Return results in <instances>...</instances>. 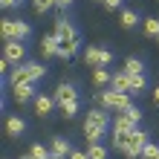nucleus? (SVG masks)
Instances as JSON below:
<instances>
[{
  "label": "nucleus",
  "instance_id": "f257e3e1",
  "mask_svg": "<svg viewBox=\"0 0 159 159\" xmlns=\"http://www.w3.org/2000/svg\"><path fill=\"white\" fill-rule=\"evenodd\" d=\"M43 67L41 64H20V67H15L9 72V84L12 87H20V84H35L38 78H43Z\"/></svg>",
  "mask_w": 159,
  "mask_h": 159
},
{
  "label": "nucleus",
  "instance_id": "f03ea898",
  "mask_svg": "<svg viewBox=\"0 0 159 159\" xmlns=\"http://www.w3.org/2000/svg\"><path fill=\"white\" fill-rule=\"evenodd\" d=\"M0 35H3V41H26L32 35V26L23 23V20H12V17H6L3 26H0Z\"/></svg>",
  "mask_w": 159,
  "mask_h": 159
},
{
  "label": "nucleus",
  "instance_id": "7ed1b4c3",
  "mask_svg": "<svg viewBox=\"0 0 159 159\" xmlns=\"http://www.w3.org/2000/svg\"><path fill=\"white\" fill-rule=\"evenodd\" d=\"M98 101L104 104L107 110H127L130 107V93H119V90H104V93H98Z\"/></svg>",
  "mask_w": 159,
  "mask_h": 159
},
{
  "label": "nucleus",
  "instance_id": "20e7f679",
  "mask_svg": "<svg viewBox=\"0 0 159 159\" xmlns=\"http://www.w3.org/2000/svg\"><path fill=\"white\" fill-rule=\"evenodd\" d=\"M145 145H148V130H133V133L127 136V148H125V156L127 159H139L145 151Z\"/></svg>",
  "mask_w": 159,
  "mask_h": 159
},
{
  "label": "nucleus",
  "instance_id": "39448f33",
  "mask_svg": "<svg viewBox=\"0 0 159 159\" xmlns=\"http://www.w3.org/2000/svg\"><path fill=\"white\" fill-rule=\"evenodd\" d=\"M3 58L12 64V67H20L23 58H26V46H23V41H6V46H3Z\"/></svg>",
  "mask_w": 159,
  "mask_h": 159
},
{
  "label": "nucleus",
  "instance_id": "423d86ee",
  "mask_svg": "<svg viewBox=\"0 0 159 159\" xmlns=\"http://www.w3.org/2000/svg\"><path fill=\"white\" fill-rule=\"evenodd\" d=\"M58 49H61V38H58L55 32L41 38V52H43V58H58Z\"/></svg>",
  "mask_w": 159,
  "mask_h": 159
},
{
  "label": "nucleus",
  "instance_id": "0eeeda50",
  "mask_svg": "<svg viewBox=\"0 0 159 159\" xmlns=\"http://www.w3.org/2000/svg\"><path fill=\"white\" fill-rule=\"evenodd\" d=\"M55 35L61 38V43H64V41H78L75 26H72L70 20H64V17H58V20H55Z\"/></svg>",
  "mask_w": 159,
  "mask_h": 159
},
{
  "label": "nucleus",
  "instance_id": "6e6552de",
  "mask_svg": "<svg viewBox=\"0 0 159 159\" xmlns=\"http://www.w3.org/2000/svg\"><path fill=\"white\" fill-rule=\"evenodd\" d=\"M67 101H78V90L75 84H61L58 90H55V104H67Z\"/></svg>",
  "mask_w": 159,
  "mask_h": 159
},
{
  "label": "nucleus",
  "instance_id": "1a4fd4ad",
  "mask_svg": "<svg viewBox=\"0 0 159 159\" xmlns=\"http://www.w3.org/2000/svg\"><path fill=\"white\" fill-rule=\"evenodd\" d=\"M136 125H139L136 119H130L127 113H119L113 119V133H130V130H136Z\"/></svg>",
  "mask_w": 159,
  "mask_h": 159
},
{
  "label": "nucleus",
  "instance_id": "9d476101",
  "mask_svg": "<svg viewBox=\"0 0 159 159\" xmlns=\"http://www.w3.org/2000/svg\"><path fill=\"white\" fill-rule=\"evenodd\" d=\"M12 96H15V101L17 104H26V101H35V87L32 84H20V87H12Z\"/></svg>",
  "mask_w": 159,
  "mask_h": 159
},
{
  "label": "nucleus",
  "instance_id": "9b49d317",
  "mask_svg": "<svg viewBox=\"0 0 159 159\" xmlns=\"http://www.w3.org/2000/svg\"><path fill=\"white\" fill-rule=\"evenodd\" d=\"M35 113L38 116H49L52 110H55V96H35Z\"/></svg>",
  "mask_w": 159,
  "mask_h": 159
},
{
  "label": "nucleus",
  "instance_id": "f8f14e48",
  "mask_svg": "<svg viewBox=\"0 0 159 159\" xmlns=\"http://www.w3.org/2000/svg\"><path fill=\"white\" fill-rule=\"evenodd\" d=\"M104 133H107V127H101V125H90V121H84V139H87L90 145H98Z\"/></svg>",
  "mask_w": 159,
  "mask_h": 159
},
{
  "label": "nucleus",
  "instance_id": "ddd939ff",
  "mask_svg": "<svg viewBox=\"0 0 159 159\" xmlns=\"http://www.w3.org/2000/svg\"><path fill=\"white\" fill-rule=\"evenodd\" d=\"M23 130H26V121H23V119H17V116H9V119H6V136L20 139Z\"/></svg>",
  "mask_w": 159,
  "mask_h": 159
},
{
  "label": "nucleus",
  "instance_id": "4468645a",
  "mask_svg": "<svg viewBox=\"0 0 159 159\" xmlns=\"http://www.w3.org/2000/svg\"><path fill=\"white\" fill-rule=\"evenodd\" d=\"M49 151H52V156H61V159H64V156H70V153H72V145L67 142V139L55 136V139H52V145H49Z\"/></svg>",
  "mask_w": 159,
  "mask_h": 159
},
{
  "label": "nucleus",
  "instance_id": "2eb2a0df",
  "mask_svg": "<svg viewBox=\"0 0 159 159\" xmlns=\"http://www.w3.org/2000/svg\"><path fill=\"white\" fill-rule=\"evenodd\" d=\"M110 90H119V93H130V75H127L125 70L113 75V81H110Z\"/></svg>",
  "mask_w": 159,
  "mask_h": 159
},
{
  "label": "nucleus",
  "instance_id": "dca6fc26",
  "mask_svg": "<svg viewBox=\"0 0 159 159\" xmlns=\"http://www.w3.org/2000/svg\"><path fill=\"white\" fill-rule=\"evenodd\" d=\"M87 121L90 125H101V127H110V113H104V110H90L87 113Z\"/></svg>",
  "mask_w": 159,
  "mask_h": 159
},
{
  "label": "nucleus",
  "instance_id": "f3484780",
  "mask_svg": "<svg viewBox=\"0 0 159 159\" xmlns=\"http://www.w3.org/2000/svg\"><path fill=\"white\" fill-rule=\"evenodd\" d=\"M84 64L87 67H101V49L98 46H87L84 49Z\"/></svg>",
  "mask_w": 159,
  "mask_h": 159
},
{
  "label": "nucleus",
  "instance_id": "a211bd4d",
  "mask_svg": "<svg viewBox=\"0 0 159 159\" xmlns=\"http://www.w3.org/2000/svg\"><path fill=\"white\" fill-rule=\"evenodd\" d=\"M110 81H113V75H110L104 67H96V70H93V84H96V87H107Z\"/></svg>",
  "mask_w": 159,
  "mask_h": 159
},
{
  "label": "nucleus",
  "instance_id": "6ab92c4d",
  "mask_svg": "<svg viewBox=\"0 0 159 159\" xmlns=\"http://www.w3.org/2000/svg\"><path fill=\"white\" fill-rule=\"evenodd\" d=\"M125 72H127V75H142V72H145L142 58H127L125 61Z\"/></svg>",
  "mask_w": 159,
  "mask_h": 159
},
{
  "label": "nucleus",
  "instance_id": "aec40b11",
  "mask_svg": "<svg viewBox=\"0 0 159 159\" xmlns=\"http://www.w3.org/2000/svg\"><path fill=\"white\" fill-rule=\"evenodd\" d=\"M75 52H78V41H64V43H61V49H58V58L67 61V58H72Z\"/></svg>",
  "mask_w": 159,
  "mask_h": 159
},
{
  "label": "nucleus",
  "instance_id": "412c9836",
  "mask_svg": "<svg viewBox=\"0 0 159 159\" xmlns=\"http://www.w3.org/2000/svg\"><path fill=\"white\" fill-rule=\"evenodd\" d=\"M145 87H148V75H145V72H142V75H130V93H133V96L142 93Z\"/></svg>",
  "mask_w": 159,
  "mask_h": 159
},
{
  "label": "nucleus",
  "instance_id": "4be33fe9",
  "mask_svg": "<svg viewBox=\"0 0 159 159\" xmlns=\"http://www.w3.org/2000/svg\"><path fill=\"white\" fill-rule=\"evenodd\" d=\"M136 23H139V15L125 9V12H121V26H125V29H136Z\"/></svg>",
  "mask_w": 159,
  "mask_h": 159
},
{
  "label": "nucleus",
  "instance_id": "5701e85b",
  "mask_svg": "<svg viewBox=\"0 0 159 159\" xmlns=\"http://www.w3.org/2000/svg\"><path fill=\"white\" fill-rule=\"evenodd\" d=\"M145 35L148 38H159V17H145Z\"/></svg>",
  "mask_w": 159,
  "mask_h": 159
},
{
  "label": "nucleus",
  "instance_id": "b1692460",
  "mask_svg": "<svg viewBox=\"0 0 159 159\" xmlns=\"http://www.w3.org/2000/svg\"><path fill=\"white\" fill-rule=\"evenodd\" d=\"M87 159H107V148L104 145H90L87 148Z\"/></svg>",
  "mask_w": 159,
  "mask_h": 159
},
{
  "label": "nucleus",
  "instance_id": "393cba45",
  "mask_svg": "<svg viewBox=\"0 0 159 159\" xmlns=\"http://www.w3.org/2000/svg\"><path fill=\"white\" fill-rule=\"evenodd\" d=\"M78 113V101H67V104H61V116L64 119H75Z\"/></svg>",
  "mask_w": 159,
  "mask_h": 159
},
{
  "label": "nucleus",
  "instance_id": "a878e982",
  "mask_svg": "<svg viewBox=\"0 0 159 159\" xmlns=\"http://www.w3.org/2000/svg\"><path fill=\"white\" fill-rule=\"evenodd\" d=\"M35 159H49L52 156V151H49V148H43V145H32V151H29Z\"/></svg>",
  "mask_w": 159,
  "mask_h": 159
},
{
  "label": "nucleus",
  "instance_id": "bb28decb",
  "mask_svg": "<svg viewBox=\"0 0 159 159\" xmlns=\"http://www.w3.org/2000/svg\"><path fill=\"white\" fill-rule=\"evenodd\" d=\"M156 153H159V148L148 142V145H145V151H142V159H156Z\"/></svg>",
  "mask_w": 159,
  "mask_h": 159
},
{
  "label": "nucleus",
  "instance_id": "cd10ccee",
  "mask_svg": "<svg viewBox=\"0 0 159 159\" xmlns=\"http://www.w3.org/2000/svg\"><path fill=\"white\" fill-rule=\"evenodd\" d=\"M52 6H55V0H35V9L38 12H49Z\"/></svg>",
  "mask_w": 159,
  "mask_h": 159
},
{
  "label": "nucleus",
  "instance_id": "c85d7f7f",
  "mask_svg": "<svg viewBox=\"0 0 159 159\" xmlns=\"http://www.w3.org/2000/svg\"><path fill=\"white\" fill-rule=\"evenodd\" d=\"M110 61H113V52H110V49H101V67H107Z\"/></svg>",
  "mask_w": 159,
  "mask_h": 159
},
{
  "label": "nucleus",
  "instance_id": "c756f323",
  "mask_svg": "<svg viewBox=\"0 0 159 159\" xmlns=\"http://www.w3.org/2000/svg\"><path fill=\"white\" fill-rule=\"evenodd\" d=\"M20 3H23V0H0L3 9H12V6H20Z\"/></svg>",
  "mask_w": 159,
  "mask_h": 159
},
{
  "label": "nucleus",
  "instance_id": "7c9ffc66",
  "mask_svg": "<svg viewBox=\"0 0 159 159\" xmlns=\"http://www.w3.org/2000/svg\"><path fill=\"white\" fill-rule=\"evenodd\" d=\"M67 159H87V153H84V151H72Z\"/></svg>",
  "mask_w": 159,
  "mask_h": 159
},
{
  "label": "nucleus",
  "instance_id": "2f4dec72",
  "mask_svg": "<svg viewBox=\"0 0 159 159\" xmlns=\"http://www.w3.org/2000/svg\"><path fill=\"white\" fill-rule=\"evenodd\" d=\"M104 6H107V9H119L121 0H104Z\"/></svg>",
  "mask_w": 159,
  "mask_h": 159
},
{
  "label": "nucleus",
  "instance_id": "473e14b6",
  "mask_svg": "<svg viewBox=\"0 0 159 159\" xmlns=\"http://www.w3.org/2000/svg\"><path fill=\"white\" fill-rule=\"evenodd\" d=\"M55 6H61V9H67V6H72V0H55Z\"/></svg>",
  "mask_w": 159,
  "mask_h": 159
},
{
  "label": "nucleus",
  "instance_id": "72a5a7b5",
  "mask_svg": "<svg viewBox=\"0 0 159 159\" xmlns=\"http://www.w3.org/2000/svg\"><path fill=\"white\" fill-rule=\"evenodd\" d=\"M153 101H156V104H159V87L153 90Z\"/></svg>",
  "mask_w": 159,
  "mask_h": 159
},
{
  "label": "nucleus",
  "instance_id": "f704fd0d",
  "mask_svg": "<svg viewBox=\"0 0 159 159\" xmlns=\"http://www.w3.org/2000/svg\"><path fill=\"white\" fill-rule=\"evenodd\" d=\"M49 159H61V156H49Z\"/></svg>",
  "mask_w": 159,
  "mask_h": 159
},
{
  "label": "nucleus",
  "instance_id": "c9c22d12",
  "mask_svg": "<svg viewBox=\"0 0 159 159\" xmlns=\"http://www.w3.org/2000/svg\"><path fill=\"white\" fill-rule=\"evenodd\" d=\"M156 159H159V153H156Z\"/></svg>",
  "mask_w": 159,
  "mask_h": 159
},
{
  "label": "nucleus",
  "instance_id": "e433bc0d",
  "mask_svg": "<svg viewBox=\"0 0 159 159\" xmlns=\"http://www.w3.org/2000/svg\"><path fill=\"white\" fill-rule=\"evenodd\" d=\"M101 3H104V0H101Z\"/></svg>",
  "mask_w": 159,
  "mask_h": 159
},
{
  "label": "nucleus",
  "instance_id": "4c0bfd02",
  "mask_svg": "<svg viewBox=\"0 0 159 159\" xmlns=\"http://www.w3.org/2000/svg\"><path fill=\"white\" fill-rule=\"evenodd\" d=\"M156 41H159V38H156Z\"/></svg>",
  "mask_w": 159,
  "mask_h": 159
}]
</instances>
